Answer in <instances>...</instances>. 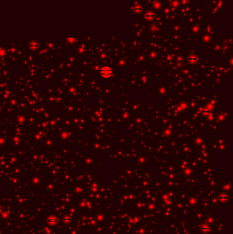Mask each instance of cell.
<instances>
[{
	"instance_id": "3",
	"label": "cell",
	"mask_w": 233,
	"mask_h": 234,
	"mask_svg": "<svg viewBox=\"0 0 233 234\" xmlns=\"http://www.w3.org/2000/svg\"><path fill=\"white\" fill-rule=\"evenodd\" d=\"M47 222H48V224L51 225H55V224L58 222V218H55V217H51V218H49L47 219Z\"/></svg>"
},
{
	"instance_id": "4",
	"label": "cell",
	"mask_w": 233,
	"mask_h": 234,
	"mask_svg": "<svg viewBox=\"0 0 233 234\" xmlns=\"http://www.w3.org/2000/svg\"><path fill=\"white\" fill-rule=\"evenodd\" d=\"M133 11L136 14H140L142 12V7L139 4H137L133 7Z\"/></svg>"
},
{
	"instance_id": "1",
	"label": "cell",
	"mask_w": 233,
	"mask_h": 234,
	"mask_svg": "<svg viewBox=\"0 0 233 234\" xmlns=\"http://www.w3.org/2000/svg\"><path fill=\"white\" fill-rule=\"evenodd\" d=\"M101 75L104 78H109L111 75V69L110 67H104L101 71Z\"/></svg>"
},
{
	"instance_id": "2",
	"label": "cell",
	"mask_w": 233,
	"mask_h": 234,
	"mask_svg": "<svg viewBox=\"0 0 233 234\" xmlns=\"http://www.w3.org/2000/svg\"><path fill=\"white\" fill-rule=\"evenodd\" d=\"M144 17L145 19L148 21H153V20L155 19V14L153 13V12H148L145 14L144 15Z\"/></svg>"
}]
</instances>
